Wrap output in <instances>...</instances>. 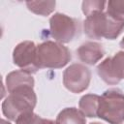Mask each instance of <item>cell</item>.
<instances>
[{
  "instance_id": "cell-1",
  "label": "cell",
  "mask_w": 124,
  "mask_h": 124,
  "mask_svg": "<svg viewBox=\"0 0 124 124\" xmlns=\"http://www.w3.org/2000/svg\"><path fill=\"white\" fill-rule=\"evenodd\" d=\"M84 33L90 39H116L124 30V20L118 19L108 12L89 16L83 22Z\"/></svg>"
},
{
  "instance_id": "cell-2",
  "label": "cell",
  "mask_w": 124,
  "mask_h": 124,
  "mask_svg": "<svg viewBox=\"0 0 124 124\" xmlns=\"http://www.w3.org/2000/svg\"><path fill=\"white\" fill-rule=\"evenodd\" d=\"M37 104L34 88L16 90L5 98L2 103V112L9 120L16 121L20 115L33 111Z\"/></svg>"
},
{
  "instance_id": "cell-3",
  "label": "cell",
  "mask_w": 124,
  "mask_h": 124,
  "mask_svg": "<svg viewBox=\"0 0 124 124\" xmlns=\"http://www.w3.org/2000/svg\"><path fill=\"white\" fill-rule=\"evenodd\" d=\"M98 117L109 124L124 122V93L120 89L110 88L100 96Z\"/></svg>"
},
{
  "instance_id": "cell-4",
  "label": "cell",
  "mask_w": 124,
  "mask_h": 124,
  "mask_svg": "<svg viewBox=\"0 0 124 124\" xmlns=\"http://www.w3.org/2000/svg\"><path fill=\"white\" fill-rule=\"evenodd\" d=\"M40 68L60 69L66 66L71 58V51L65 46L53 41H46L37 46Z\"/></svg>"
},
{
  "instance_id": "cell-5",
  "label": "cell",
  "mask_w": 124,
  "mask_h": 124,
  "mask_svg": "<svg viewBox=\"0 0 124 124\" xmlns=\"http://www.w3.org/2000/svg\"><path fill=\"white\" fill-rule=\"evenodd\" d=\"M13 61L16 66L28 74H35L40 70L38 48L34 42L23 41L16 46L13 51Z\"/></svg>"
},
{
  "instance_id": "cell-6",
  "label": "cell",
  "mask_w": 124,
  "mask_h": 124,
  "mask_svg": "<svg viewBox=\"0 0 124 124\" xmlns=\"http://www.w3.org/2000/svg\"><path fill=\"white\" fill-rule=\"evenodd\" d=\"M50 36L60 44L70 43L77 35V20L61 13L54 14L49 18Z\"/></svg>"
},
{
  "instance_id": "cell-7",
  "label": "cell",
  "mask_w": 124,
  "mask_h": 124,
  "mask_svg": "<svg viewBox=\"0 0 124 124\" xmlns=\"http://www.w3.org/2000/svg\"><path fill=\"white\" fill-rule=\"evenodd\" d=\"M97 74L103 81L115 85L124 79V50L108 57L97 66Z\"/></svg>"
},
{
  "instance_id": "cell-8",
  "label": "cell",
  "mask_w": 124,
  "mask_h": 124,
  "mask_svg": "<svg viewBox=\"0 0 124 124\" xmlns=\"http://www.w3.org/2000/svg\"><path fill=\"white\" fill-rule=\"evenodd\" d=\"M90 80V70L79 63L70 65L63 73V84L72 93H81L86 90Z\"/></svg>"
},
{
  "instance_id": "cell-9",
  "label": "cell",
  "mask_w": 124,
  "mask_h": 124,
  "mask_svg": "<svg viewBox=\"0 0 124 124\" xmlns=\"http://www.w3.org/2000/svg\"><path fill=\"white\" fill-rule=\"evenodd\" d=\"M105 51L102 46L96 42H86L78 46L77 49V55L78 59L87 64V65H94L96 64L101 58H103Z\"/></svg>"
},
{
  "instance_id": "cell-10",
  "label": "cell",
  "mask_w": 124,
  "mask_h": 124,
  "mask_svg": "<svg viewBox=\"0 0 124 124\" xmlns=\"http://www.w3.org/2000/svg\"><path fill=\"white\" fill-rule=\"evenodd\" d=\"M6 87L9 93H12L18 89L34 88V78L32 76L24 71H13L6 77Z\"/></svg>"
},
{
  "instance_id": "cell-11",
  "label": "cell",
  "mask_w": 124,
  "mask_h": 124,
  "mask_svg": "<svg viewBox=\"0 0 124 124\" xmlns=\"http://www.w3.org/2000/svg\"><path fill=\"white\" fill-rule=\"evenodd\" d=\"M99 102H100L99 95H96V94L83 95L78 102L79 110L86 117H89V118L98 117Z\"/></svg>"
},
{
  "instance_id": "cell-12",
  "label": "cell",
  "mask_w": 124,
  "mask_h": 124,
  "mask_svg": "<svg viewBox=\"0 0 124 124\" xmlns=\"http://www.w3.org/2000/svg\"><path fill=\"white\" fill-rule=\"evenodd\" d=\"M55 122L56 124H86V119L79 109L66 108L58 113Z\"/></svg>"
},
{
  "instance_id": "cell-13",
  "label": "cell",
  "mask_w": 124,
  "mask_h": 124,
  "mask_svg": "<svg viewBox=\"0 0 124 124\" xmlns=\"http://www.w3.org/2000/svg\"><path fill=\"white\" fill-rule=\"evenodd\" d=\"M55 1H27L26 6L32 13L46 16L50 15L55 9Z\"/></svg>"
},
{
  "instance_id": "cell-14",
  "label": "cell",
  "mask_w": 124,
  "mask_h": 124,
  "mask_svg": "<svg viewBox=\"0 0 124 124\" xmlns=\"http://www.w3.org/2000/svg\"><path fill=\"white\" fill-rule=\"evenodd\" d=\"M107 5V2L105 1H83L81 5V9L83 14L87 16H92L97 13L104 12L105 6Z\"/></svg>"
},
{
  "instance_id": "cell-15",
  "label": "cell",
  "mask_w": 124,
  "mask_h": 124,
  "mask_svg": "<svg viewBox=\"0 0 124 124\" xmlns=\"http://www.w3.org/2000/svg\"><path fill=\"white\" fill-rule=\"evenodd\" d=\"M107 12L112 16L124 20V0H110L107 2Z\"/></svg>"
},
{
  "instance_id": "cell-16",
  "label": "cell",
  "mask_w": 124,
  "mask_h": 124,
  "mask_svg": "<svg viewBox=\"0 0 124 124\" xmlns=\"http://www.w3.org/2000/svg\"><path fill=\"white\" fill-rule=\"evenodd\" d=\"M43 120L44 118L31 111L20 115L16 120V124H43Z\"/></svg>"
},
{
  "instance_id": "cell-17",
  "label": "cell",
  "mask_w": 124,
  "mask_h": 124,
  "mask_svg": "<svg viewBox=\"0 0 124 124\" xmlns=\"http://www.w3.org/2000/svg\"><path fill=\"white\" fill-rule=\"evenodd\" d=\"M43 124H56V122H54V121H52V120H50V119H45V118H44Z\"/></svg>"
},
{
  "instance_id": "cell-18",
  "label": "cell",
  "mask_w": 124,
  "mask_h": 124,
  "mask_svg": "<svg viewBox=\"0 0 124 124\" xmlns=\"http://www.w3.org/2000/svg\"><path fill=\"white\" fill-rule=\"evenodd\" d=\"M119 46H120V47H121L122 49H124V38H123V39L121 40V42H120Z\"/></svg>"
},
{
  "instance_id": "cell-19",
  "label": "cell",
  "mask_w": 124,
  "mask_h": 124,
  "mask_svg": "<svg viewBox=\"0 0 124 124\" xmlns=\"http://www.w3.org/2000/svg\"><path fill=\"white\" fill-rule=\"evenodd\" d=\"M1 124H11L9 121H7V120H5V119H2L1 120Z\"/></svg>"
},
{
  "instance_id": "cell-20",
  "label": "cell",
  "mask_w": 124,
  "mask_h": 124,
  "mask_svg": "<svg viewBox=\"0 0 124 124\" xmlns=\"http://www.w3.org/2000/svg\"><path fill=\"white\" fill-rule=\"evenodd\" d=\"M89 124H101V123H99V122H91Z\"/></svg>"
}]
</instances>
